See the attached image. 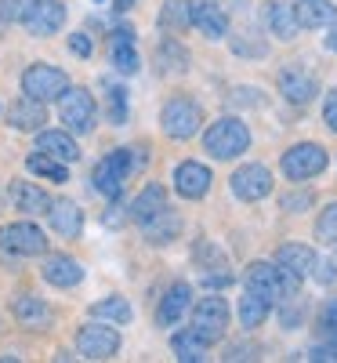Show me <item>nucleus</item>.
Returning a JSON list of instances; mask_svg holds the SVG:
<instances>
[{"label":"nucleus","mask_w":337,"mask_h":363,"mask_svg":"<svg viewBox=\"0 0 337 363\" xmlns=\"http://www.w3.org/2000/svg\"><path fill=\"white\" fill-rule=\"evenodd\" d=\"M280 167L290 182H309L326 171V149L319 142H297L280 157Z\"/></svg>","instance_id":"obj_5"},{"label":"nucleus","mask_w":337,"mask_h":363,"mask_svg":"<svg viewBox=\"0 0 337 363\" xmlns=\"http://www.w3.org/2000/svg\"><path fill=\"white\" fill-rule=\"evenodd\" d=\"M8 124L15 131H40V124H47V109L40 99H29L22 95L11 109H8Z\"/></svg>","instance_id":"obj_19"},{"label":"nucleus","mask_w":337,"mask_h":363,"mask_svg":"<svg viewBox=\"0 0 337 363\" xmlns=\"http://www.w3.org/2000/svg\"><path fill=\"white\" fill-rule=\"evenodd\" d=\"M189 306H193V287H189V284H174V287L164 294L160 309H156V323H160V327H174L181 316L189 313Z\"/></svg>","instance_id":"obj_21"},{"label":"nucleus","mask_w":337,"mask_h":363,"mask_svg":"<svg viewBox=\"0 0 337 363\" xmlns=\"http://www.w3.org/2000/svg\"><path fill=\"white\" fill-rule=\"evenodd\" d=\"M189 22L210 40H222L229 33V15L214 4V0H193L189 4Z\"/></svg>","instance_id":"obj_15"},{"label":"nucleus","mask_w":337,"mask_h":363,"mask_svg":"<svg viewBox=\"0 0 337 363\" xmlns=\"http://www.w3.org/2000/svg\"><path fill=\"white\" fill-rule=\"evenodd\" d=\"M105 113H109V124H113V128H124V124H127V91H124V87H109Z\"/></svg>","instance_id":"obj_36"},{"label":"nucleus","mask_w":337,"mask_h":363,"mask_svg":"<svg viewBox=\"0 0 337 363\" xmlns=\"http://www.w3.org/2000/svg\"><path fill=\"white\" fill-rule=\"evenodd\" d=\"M210 182H214V178H210V167L200 164V160H185V164L174 167V189H178V196H185V200L207 196Z\"/></svg>","instance_id":"obj_14"},{"label":"nucleus","mask_w":337,"mask_h":363,"mask_svg":"<svg viewBox=\"0 0 337 363\" xmlns=\"http://www.w3.org/2000/svg\"><path fill=\"white\" fill-rule=\"evenodd\" d=\"M25 167L33 171V174H44V178H51V182H69V164H62V160H55V157H47V153H37L25 160Z\"/></svg>","instance_id":"obj_34"},{"label":"nucleus","mask_w":337,"mask_h":363,"mask_svg":"<svg viewBox=\"0 0 337 363\" xmlns=\"http://www.w3.org/2000/svg\"><path fill=\"white\" fill-rule=\"evenodd\" d=\"M181 233V218L174 215L171 207H164L160 215H152L149 222H142V236L149 240V244H171V240H178Z\"/></svg>","instance_id":"obj_28"},{"label":"nucleus","mask_w":337,"mask_h":363,"mask_svg":"<svg viewBox=\"0 0 337 363\" xmlns=\"http://www.w3.org/2000/svg\"><path fill=\"white\" fill-rule=\"evenodd\" d=\"M47 222L58 236H66V240H76L84 233V211L73 203V200H51L47 207Z\"/></svg>","instance_id":"obj_18"},{"label":"nucleus","mask_w":337,"mask_h":363,"mask_svg":"<svg viewBox=\"0 0 337 363\" xmlns=\"http://www.w3.org/2000/svg\"><path fill=\"white\" fill-rule=\"evenodd\" d=\"M91 316L95 320H109V323H116V327H124V323H131V306H127V298H120V294H113V298H102V301H95L91 306Z\"/></svg>","instance_id":"obj_32"},{"label":"nucleus","mask_w":337,"mask_h":363,"mask_svg":"<svg viewBox=\"0 0 337 363\" xmlns=\"http://www.w3.org/2000/svg\"><path fill=\"white\" fill-rule=\"evenodd\" d=\"M11 203L22 211L25 218H33V215H47V207H51V196L37 186H29V182H11Z\"/></svg>","instance_id":"obj_26"},{"label":"nucleus","mask_w":337,"mask_h":363,"mask_svg":"<svg viewBox=\"0 0 337 363\" xmlns=\"http://www.w3.org/2000/svg\"><path fill=\"white\" fill-rule=\"evenodd\" d=\"M37 0H0V18L4 22H25Z\"/></svg>","instance_id":"obj_37"},{"label":"nucleus","mask_w":337,"mask_h":363,"mask_svg":"<svg viewBox=\"0 0 337 363\" xmlns=\"http://www.w3.org/2000/svg\"><path fill=\"white\" fill-rule=\"evenodd\" d=\"M203 149L214 160H236L239 153L251 149V131L239 116H222L203 131Z\"/></svg>","instance_id":"obj_2"},{"label":"nucleus","mask_w":337,"mask_h":363,"mask_svg":"<svg viewBox=\"0 0 337 363\" xmlns=\"http://www.w3.org/2000/svg\"><path fill=\"white\" fill-rule=\"evenodd\" d=\"M225 359H254V349L251 345H232Z\"/></svg>","instance_id":"obj_45"},{"label":"nucleus","mask_w":337,"mask_h":363,"mask_svg":"<svg viewBox=\"0 0 337 363\" xmlns=\"http://www.w3.org/2000/svg\"><path fill=\"white\" fill-rule=\"evenodd\" d=\"M200 124H203V109H200L193 99H185V95L171 99V102L164 106V113H160L164 135H167V138H178V142L193 138V135L200 131Z\"/></svg>","instance_id":"obj_6"},{"label":"nucleus","mask_w":337,"mask_h":363,"mask_svg":"<svg viewBox=\"0 0 337 363\" xmlns=\"http://www.w3.org/2000/svg\"><path fill=\"white\" fill-rule=\"evenodd\" d=\"M37 149L55 160H62V164H76L80 160V145L69 131H40L37 135Z\"/></svg>","instance_id":"obj_22"},{"label":"nucleus","mask_w":337,"mask_h":363,"mask_svg":"<svg viewBox=\"0 0 337 363\" xmlns=\"http://www.w3.org/2000/svg\"><path fill=\"white\" fill-rule=\"evenodd\" d=\"M312 272H316V280H319V284H333V280H337L333 265H330V262H319V258H316V269H312Z\"/></svg>","instance_id":"obj_43"},{"label":"nucleus","mask_w":337,"mask_h":363,"mask_svg":"<svg viewBox=\"0 0 337 363\" xmlns=\"http://www.w3.org/2000/svg\"><path fill=\"white\" fill-rule=\"evenodd\" d=\"M193 330L207 342H222L229 335V301L218 298V294H210V298H200V306L193 309Z\"/></svg>","instance_id":"obj_7"},{"label":"nucleus","mask_w":337,"mask_h":363,"mask_svg":"<svg viewBox=\"0 0 337 363\" xmlns=\"http://www.w3.org/2000/svg\"><path fill=\"white\" fill-rule=\"evenodd\" d=\"M160 26L167 29L171 37L185 33V29L193 26V22H189V4H185V0H167L164 11H160Z\"/></svg>","instance_id":"obj_33"},{"label":"nucleus","mask_w":337,"mask_h":363,"mask_svg":"<svg viewBox=\"0 0 337 363\" xmlns=\"http://www.w3.org/2000/svg\"><path fill=\"white\" fill-rule=\"evenodd\" d=\"M109 229H120V225H124V207H120V203H113L109 211H105V218H102Z\"/></svg>","instance_id":"obj_44"},{"label":"nucleus","mask_w":337,"mask_h":363,"mask_svg":"<svg viewBox=\"0 0 337 363\" xmlns=\"http://www.w3.org/2000/svg\"><path fill=\"white\" fill-rule=\"evenodd\" d=\"M268 313H272V301L268 298H261L254 291H243V298H239V323L243 327H247V330L261 327L268 320Z\"/></svg>","instance_id":"obj_30"},{"label":"nucleus","mask_w":337,"mask_h":363,"mask_svg":"<svg viewBox=\"0 0 337 363\" xmlns=\"http://www.w3.org/2000/svg\"><path fill=\"white\" fill-rule=\"evenodd\" d=\"M131 4H135V0H113V8H116V11H127Z\"/></svg>","instance_id":"obj_47"},{"label":"nucleus","mask_w":337,"mask_h":363,"mask_svg":"<svg viewBox=\"0 0 337 363\" xmlns=\"http://www.w3.org/2000/svg\"><path fill=\"white\" fill-rule=\"evenodd\" d=\"M135 171V153L131 149H113V153H105L95 167V174H91V182H95V189L109 200H116L120 193H124L127 178Z\"/></svg>","instance_id":"obj_4"},{"label":"nucleus","mask_w":337,"mask_h":363,"mask_svg":"<svg viewBox=\"0 0 337 363\" xmlns=\"http://www.w3.org/2000/svg\"><path fill=\"white\" fill-rule=\"evenodd\" d=\"M69 51H73L76 58H91L95 44H91V37H87V33H73V37H69Z\"/></svg>","instance_id":"obj_40"},{"label":"nucleus","mask_w":337,"mask_h":363,"mask_svg":"<svg viewBox=\"0 0 337 363\" xmlns=\"http://www.w3.org/2000/svg\"><path fill=\"white\" fill-rule=\"evenodd\" d=\"M0 251L18 255V258H37L47 251V240L44 229L33 222H11V225H0Z\"/></svg>","instance_id":"obj_9"},{"label":"nucleus","mask_w":337,"mask_h":363,"mask_svg":"<svg viewBox=\"0 0 337 363\" xmlns=\"http://www.w3.org/2000/svg\"><path fill=\"white\" fill-rule=\"evenodd\" d=\"M11 313H15V320L22 323V327H47L51 323V306L44 298H37V294H18L15 301H11Z\"/></svg>","instance_id":"obj_23"},{"label":"nucleus","mask_w":337,"mask_h":363,"mask_svg":"<svg viewBox=\"0 0 337 363\" xmlns=\"http://www.w3.org/2000/svg\"><path fill=\"white\" fill-rule=\"evenodd\" d=\"M69 87V77L66 69H58V66H47V62H37V66H29L22 73V95L29 99H40V102H55L62 91Z\"/></svg>","instance_id":"obj_8"},{"label":"nucleus","mask_w":337,"mask_h":363,"mask_svg":"<svg viewBox=\"0 0 337 363\" xmlns=\"http://www.w3.org/2000/svg\"><path fill=\"white\" fill-rule=\"evenodd\" d=\"M243 287L254 291V294H261V298H268L272 306H275V301L294 298V294L301 291V280L290 277V272L280 269L275 262H251L247 272H243Z\"/></svg>","instance_id":"obj_1"},{"label":"nucleus","mask_w":337,"mask_h":363,"mask_svg":"<svg viewBox=\"0 0 337 363\" xmlns=\"http://www.w3.org/2000/svg\"><path fill=\"white\" fill-rule=\"evenodd\" d=\"M323 120H326V128L330 131H337V87L326 95V102H323Z\"/></svg>","instance_id":"obj_41"},{"label":"nucleus","mask_w":337,"mask_h":363,"mask_svg":"<svg viewBox=\"0 0 337 363\" xmlns=\"http://www.w3.org/2000/svg\"><path fill=\"white\" fill-rule=\"evenodd\" d=\"M40 272H44V280L51 287H58V291H69V287H76L84 280V265L76 258H69V255H51Z\"/></svg>","instance_id":"obj_17"},{"label":"nucleus","mask_w":337,"mask_h":363,"mask_svg":"<svg viewBox=\"0 0 337 363\" xmlns=\"http://www.w3.org/2000/svg\"><path fill=\"white\" fill-rule=\"evenodd\" d=\"M275 265L287 269L290 277L304 280V277H312V269H316V251L304 247V244H283L275 251Z\"/></svg>","instance_id":"obj_20"},{"label":"nucleus","mask_w":337,"mask_h":363,"mask_svg":"<svg viewBox=\"0 0 337 363\" xmlns=\"http://www.w3.org/2000/svg\"><path fill=\"white\" fill-rule=\"evenodd\" d=\"M316 240L326 247H337V203H326L316 218Z\"/></svg>","instance_id":"obj_35"},{"label":"nucleus","mask_w":337,"mask_h":363,"mask_svg":"<svg viewBox=\"0 0 337 363\" xmlns=\"http://www.w3.org/2000/svg\"><path fill=\"white\" fill-rule=\"evenodd\" d=\"M304 359H316V363H337V338H326V342H316L309 349Z\"/></svg>","instance_id":"obj_39"},{"label":"nucleus","mask_w":337,"mask_h":363,"mask_svg":"<svg viewBox=\"0 0 337 363\" xmlns=\"http://www.w3.org/2000/svg\"><path fill=\"white\" fill-rule=\"evenodd\" d=\"M319 330L323 338H337V298H326L319 309Z\"/></svg>","instance_id":"obj_38"},{"label":"nucleus","mask_w":337,"mask_h":363,"mask_svg":"<svg viewBox=\"0 0 337 363\" xmlns=\"http://www.w3.org/2000/svg\"><path fill=\"white\" fill-rule=\"evenodd\" d=\"M164 207H167V189L152 182V186H145V189L135 196V203H131V211H127V218L142 225V222H149L152 215H160Z\"/></svg>","instance_id":"obj_27"},{"label":"nucleus","mask_w":337,"mask_h":363,"mask_svg":"<svg viewBox=\"0 0 337 363\" xmlns=\"http://www.w3.org/2000/svg\"><path fill=\"white\" fill-rule=\"evenodd\" d=\"M312 207V193H301V196H283V211H304Z\"/></svg>","instance_id":"obj_42"},{"label":"nucleus","mask_w":337,"mask_h":363,"mask_svg":"<svg viewBox=\"0 0 337 363\" xmlns=\"http://www.w3.org/2000/svg\"><path fill=\"white\" fill-rule=\"evenodd\" d=\"M156 66L160 73H185L189 69V51L181 48L178 37H164L156 48Z\"/></svg>","instance_id":"obj_29"},{"label":"nucleus","mask_w":337,"mask_h":363,"mask_svg":"<svg viewBox=\"0 0 337 363\" xmlns=\"http://www.w3.org/2000/svg\"><path fill=\"white\" fill-rule=\"evenodd\" d=\"M22 26H25L33 37H55L58 29L66 26V4H62V0H37L33 11L25 15Z\"/></svg>","instance_id":"obj_13"},{"label":"nucleus","mask_w":337,"mask_h":363,"mask_svg":"<svg viewBox=\"0 0 337 363\" xmlns=\"http://www.w3.org/2000/svg\"><path fill=\"white\" fill-rule=\"evenodd\" d=\"M109 58H113L116 73H124V77H131V73L138 69V51H135V29H131L127 22L113 29V37H109Z\"/></svg>","instance_id":"obj_16"},{"label":"nucleus","mask_w":337,"mask_h":363,"mask_svg":"<svg viewBox=\"0 0 337 363\" xmlns=\"http://www.w3.org/2000/svg\"><path fill=\"white\" fill-rule=\"evenodd\" d=\"M171 345H174V356H178L181 363H203V359H207V342L196 335L193 327H189V330H178Z\"/></svg>","instance_id":"obj_31"},{"label":"nucleus","mask_w":337,"mask_h":363,"mask_svg":"<svg viewBox=\"0 0 337 363\" xmlns=\"http://www.w3.org/2000/svg\"><path fill=\"white\" fill-rule=\"evenodd\" d=\"M229 182H232V193L247 203H258L272 193V171L265 164H243V167L232 171Z\"/></svg>","instance_id":"obj_11"},{"label":"nucleus","mask_w":337,"mask_h":363,"mask_svg":"<svg viewBox=\"0 0 337 363\" xmlns=\"http://www.w3.org/2000/svg\"><path fill=\"white\" fill-rule=\"evenodd\" d=\"M76 349L84 359H113L120 352V330L113 323H87L76 330Z\"/></svg>","instance_id":"obj_10"},{"label":"nucleus","mask_w":337,"mask_h":363,"mask_svg":"<svg viewBox=\"0 0 337 363\" xmlns=\"http://www.w3.org/2000/svg\"><path fill=\"white\" fill-rule=\"evenodd\" d=\"M280 91H283V99L294 102V106H304V102H312L319 95V80L312 69H304L301 62H290L283 73H280Z\"/></svg>","instance_id":"obj_12"},{"label":"nucleus","mask_w":337,"mask_h":363,"mask_svg":"<svg viewBox=\"0 0 337 363\" xmlns=\"http://www.w3.org/2000/svg\"><path fill=\"white\" fill-rule=\"evenodd\" d=\"M294 15L301 29H323L337 18V8H333V0H297Z\"/></svg>","instance_id":"obj_24"},{"label":"nucleus","mask_w":337,"mask_h":363,"mask_svg":"<svg viewBox=\"0 0 337 363\" xmlns=\"http://www.w3.org/2000/svg\"><path fill=\"white\" fill-rule=\"evenodd\" d=\"M58 113H62V124L69 135H91V128L98 120V106L87 87H66L58 95Z\"/></svg>","instance_id":"obj_3"},{"label":"nucleus","mask_w":337,"mask_h":363,"mask_svg":"<svg viewBox=\"0 0 337 363\" xmlns=\"http://www.w3.org/2000/svg\"><path fill=\"white\" fill-rule=\"evenodd\" d=\"M265 26H268L280 40H294V37H297V29H301L294 8L283 4V0H268V4H265Z\"/></svg>","instance_id":"obj_25"},{"label":"nucleus","mask_w":337,"mask_h":363,"mask_svg":"<svg viewBox=\"0 0 337 363\" xmlns=\"http://www.w3.org/2000/svg\"><path fill=\"white\" fill-rule=\"evenodd\" d=\"M323 44H326V51H337V18L330 22V33L323 37Z\"/></svg>","instance_id":"obj_46"}]
</instances>
